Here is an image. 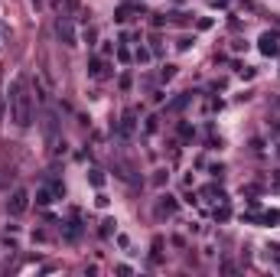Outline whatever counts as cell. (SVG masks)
I'll return each instance as SVG.
<instances>
[{
    "mask_svg": "<svg viewBox=\"0 0 280 277\" xmlns=\"http://www.w3.org/2000/svg\"><path fill=\"white\" fill-rule=\"evenodd\" d=\"M131 59H134V52H131L127 46H121V49H117V62H131Z\"/></svg>",
    "mask_w": 280,
    "mask_h": 277,
    "instance_id": "9c48e42d",
    "label": "cell"
},
{
    "mask_svg": "<svg viewBox=\"0 0 280 277\" xmlns=\"http://www.w3.org/2000/svg\"><path fill=\"white\" fill-rule=\"evenodd\" d=\"M10 121L16 127H30L33 124V104H30V92L23 82L10 85Z\"/></svg>",
    "mask_w": 280,
    "mask_h": 277,
    "instance_id": "6da1fadb",
    "label": "cell"
},
{
    "mask_svg": "<svg viewBox=\"0 0 280 277\" xmlns=\"http://www.w3.org/2000/svg\"><path fill=\"white\" fill-rule=\"evenodd\" d=\"M26 199H30V192H26V189H16L13 192V199H10V212H13V215H20V212H26V206H30V202H26Z\"/></svg>",
    "mask_w": 280,
    "mask_h": 277,
    "instance_id": "3957f363",
    "label": "cell"
},
{
    "mask_svg": "<svg viewBox=\"0 0 280 277\" xmlns=\"http://www.w3.org/2000/svg\"><path fill=\"white\" fill-rule=\"evenodd\" d=\"M160 212L173 215V212H176V199H173V196H163V202H160Z\"/></svg>",
    "mask_w": 280,
    "mask_h": 277,
    "instance_id": "8992f818",
    "label": "cell"
},
{
    "mask_svg": "<svg viewBox=\"0 0 280 277\" xmlns=\"http://www.w3.org/2000/svg\"><path fill=\"white\" fill-rule=\"evenodd\" d=\"M261 52L264 55H280V33H274V30L261 33Z\"/></svg>",
    "mask_w": 280,
    "mask_h": 277,
    "instance_id": "7a4b0ae2",
    "label": "cell"
},
{
    "mask_svg": "<svg viewBox=\"0 0 280 277\" xmlns=\"http://www.w3.org/2000/svg\"><path fill=\"white\" fill-rule=\"evenodd\" d=\"M134 59H137V62H150V49L137 46V52H134Z\"/></svg>",
    "mask_w": 280,
    "mask_h": 277,
    "instance_id": "30bf717a",
    "label": "cell"
},
{
    "mask_svg": "<svg viewBox=\"0 0 280 277\" xmlns=\"http://www.w3.org/2000/svg\"><path fill=\"white\" fill-rule=\"evenodd\" d=\"M88 72H92L94 79H104V65H101V62H98V59H94V62H92V65H88Z\"/></svg>",
    "mask_w": 280,
    "mask_h": 277,
    "instance_id": "ba28073f",
    "label": "cell"
},
{
    "mask_svg": "<svg viewBox=\"0 0 280 277\" xmlns=\"http://www.w3.org/2000/svg\"><path fill=\"white\" fill-rule=\"evenodd\" d=\"M55 33H59V36H62L69 46H75V33H72V26L65 23V20H59V23H55Z\"/></svg>",
    "mask_w": 280,
    "mask_h": 277,
    "instance_id": "5b68a950",
    "label": "cell"
},
{
    "mask_svg": "<svg viewBox=\"0 0 280 277\" xmlns=\"http://www.w3.org/2000/svg\"><path fill=\"white\" fill-rule=\"evenodd\" d=\"M173 75H176V69H173V65H166V69H163V82H170Z\"/></svg>",
    "mask_w": 280,
    "mask_h": 277,
    "instance_id": "7c38bea8",
    "label": "cell"
},
{
    "mask_svg": "<svg viewBox=\"0 0 280 277\" xmlns=\"http://www.w3.org/2000/svg\"><path fill=\"white\" fill-rule=\"evenodd\" d=\"M202 196H205V202H212V206H225V192H222V189H215V186L202 189Z\"/></svg>",
    "mask_w": 280,
    "mask_h": 277,
    "instance_id": "277c9868",
    "label": "cell"
},
{
    "mask_svg": "<svg viewBox=\"0 0 280 277\" xmlns=\"http://www.w3.org/2000/svg\"><path fill=\"white\" fill-rule=\"evenodd\" d=\"M39 202H43V206H49V202H52V199H49V189H39Z\"/></svg>",
    "mask_w": 280,
    "mask_h": 277,
    "instance_id": "8fae6325",
    "label": "cell"
},
{
    "mask_svg": "<svg viewBox=\"0 0 280 277\" xmlns=\"http://www.w3.org/2000/svg\"><path fill=\"white\" fill-rule=\"evenodd\" d=\"M134 10H137V7H131V3H124V7L117 10V20H121V23H127V20H131V13H134Z\"/></svg>",
    "mask_w": 280,
    "mask_h": 277,
    "instance_id": "52a82bcc",
    "label": "cell"
}]
</instances>
